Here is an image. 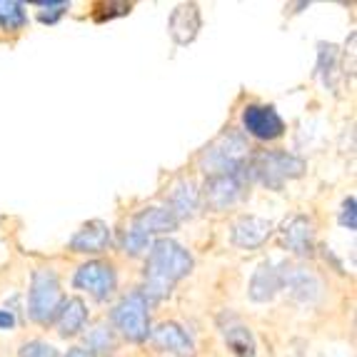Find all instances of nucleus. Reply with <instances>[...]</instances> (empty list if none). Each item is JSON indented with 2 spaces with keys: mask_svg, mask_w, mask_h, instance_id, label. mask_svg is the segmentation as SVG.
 I'll list each match as a JSON object with an SVG mask.
<instances>
[{
  "mask_svg": "<svg viewBox=\"0 0 357 357\" xmlns=\"http://www.w3.org/2000/svg\"><path fill=\"white\" fill-rule=\"evenodd\" d=\"M192 270V255L175 240H158L150 245L148 262H145V287L143 298L148 303H158L170 295L173 285L183 280Z\"/></svg>",
  "mask_w": 357,
  "mask_h": 357,
  "instance_id": "f257e3e1",
  "label": "nucleus"
},
{
  "mask_svg": "<svg viewBox=\"0 0 357 357\" xmlns=\"http://www.w3.org/2000/svg\"><path fill=\"white\" fill-rule=\"evenodd\" d=\"M305 160L298 155L285 153V150H262V153L250 155L248 160V175L250 180L270 185V188H282L285 180H295L305 173Z\"/></svg>",
  "mask_w": 357,
  "mask_h": 357,
  "instance_id": "f03ea898",
  "label": "nucleus"
},
{
  "mask_svg": "<svg viewBox=\"0 0 357 357\" xmlns=\"http://www.w3.org/2000/svg\"><path fill=\"white\" fill-rule=\"evenodd\" d=\"M60 305H63V290L60 280L53 270H36L30 278V295H28V315L38 325H48L55 320Z\"/></svg>",
  "mask_w": 357,
  "mask_h": 357,
  "instance_id": "7ed1b4c3",
  "label": "nucleus"
},
{
  "mask_svg": "<svg viewBox=\"0 0 357 357\" xmlns=\"http://www.w3.org/2000/svg\"><path fill=\"white\" fill-rule=\"evenodd\" d=\"M248 160H250V148L240 132H225L203 153V165L210 170V175L238 173Z\"/></svg>",
  "mask_w": 357,
  "mask_h": 357,
  "instance_id": "20e7f679",
  "label": "nucleus"
},
{
  "mask_svg": "<svg viewBox=\"0 0 357 357\" xmlns=\"http://www.w3.org/2000/svg\"><path fill=\"white\" fill-rule=\"evenodd\" d=\"M150 303L143 298V292H132L128 298H123L113 307V320L115 330L130 342H145L150 337Z\"/></svg>",
  "mask_w": 357,
  "mask_h": 357,
  "instance_id": "39448f33",
  "label": "nucleus"
},
{
  "mask_svg": "<svg viewBox=\"0 0 357 357\" xmlns=\"http://www.w3.org/2000/svg\"><path fill=\"white\" fill-rule=\"evenodd\" d=\"M250 175H248V162L240 167L238 173H225V175H210L203 185V203L210 210L220 213V210L230 208L243 197L245 185H248Z\"/></svg>",
  "mask_w": 357,
  "mask_h": 357,
  "instance_id": "423d86ee",
  "label": "nucleus"
},
{
  "mask_svg": "<svg viewBox=\"0 0 357 357\" xmlns=\"http://www.w3.org/2000/svg\"><path fill=\"white\" fill-rule=\"evenodd\" d=\"M73 285L77 290H85L88 295H93L96 300H107L115 292V287H118V278H115V270L110 262L90 260L77 268Z\"/></svg>",
  "mask_w": 357,
  "mask_h": 357,
  "instance_id": "0eeeda50",
  "label": "nucleus"
},
{
  "mask_svg": "<svg viewBox=\"0 0 357 357\" xmlns=\"http://www.w3.org/2000/svg\"><path fill=\"white\" fill-rule=\"evenodd\" d=\"M243 126L257 140H278L285 132V120L273 105H248L243 110Z\"/></svg>",
  "mask_w": 357,
  "mask_h": 357,
  "instance_id": "6e6552de",
  "label": "nucleus"
},
{
  "mask_svg": "<svg viewBox=\"0 0 357 357\" xmlns=\"http://www.w3.org/2000/svg\"><path fill=\"white\" fill-rule=\"evenodd\" d=\"M287 270H290V265H285V262H262L250 280V298L255 303L273 300L278 290L285 287Z\"/></svg>",
  "mask_w": 357,
  "mask_h": 357,
  "instance_id": "1a4fd4ad",
  "label": "nucleus"
},
{
  "mask_svg": "<svg viewBox=\"0 0 357 357\" xmlns=\"http://www.w3.org/2000/svg\"><path fill=\"white\" fill-rule=\"evenodd\" d=\"M150 337L162 352L175 357H195V345L190 335L180 328L178 322H162L155 330H150Z\"/></svg>",
  "mask_w": 357,
  "mask_h": 357,
  "instance_id": "9d476101",
  "label": "nucleus"
},
{
  "mask_svg": "<svg viewBox=\"0 0 357 357\" xmlns=\"http://www.w3.org/2000/svg\"><path fill=\"white\" fill-rule=\"evenodd\" d=\"M107 245H110V227H107V222L90 220L70 238L68 250L80 252V255H98V252L107 250Z\"/></svg>",
  "mask_w": 357,
  "mask_h": 357,
  "instance_id": "9b49d317",
  "label": "nucleus"
},
{
  "mask_svg": "<svg viewBox=\"0 0 357 357\" xmlns=\"http://www.w3.org/2000/svg\"><path fill=\"white\" fill-rule=\"evenodd\" d=\"M282 245L300 257L312 255V248H315V227H312V220L305 218V215L290 218L282 225Z\"/></svg>",
  "mask_w": 357,
  "mask_h": 357,
  "instance_id": "f8f14e48",
  "label": "nucleus"
},
{
  "mask_svg": "<svg viewBox=\"0 0 357 357\" xmlns=\"http://www.w3.org/2000/svg\"><path fill=\"white\" fill-rule=\"evenodd\" d=\"M200 8L195 3H183L173 10L170 20H167V30H170V38H173L178 45H188L197 38L200 33Z\"/></svg>",
  "mask_w": 357,
  "mask_h": 357,
  "instance_id": "ddd939ff",
  "label": "nucleus"
},
{
  "mask_svg": "<svg viewBox=\"0 0 357 357\" xmlns=\"http://www.w3.org/2000/svg\"><path fill=\"white\" fill-rule=\"evenodd\" d=\"M270 235H273V222L255 218V215H245L232 225V243L238 248H245V250L265 245Z\"/></svg>",
  "mask_w": 357,
  "mask_h": 357,
  "instance_id": "4468645a",
  "label": "nucleus"
},
{
  "mask_svg": "<svg viewBox=\"0 0 357 357\" xmlns=\"http://www.w3.org/2000/svg\"><path fill=\"white\" fill-rule=\"evenodd\" d=\"M180 220L173 215L170 208H145L132 218V230L143 235H162V232L178 230Z\"/></svg>",
  "mask_w": 357,
  "mask_h": 357,
  "instance_id": "2eb2a0df",
  "label": "nucleus"
},
{
  "mask_svg": "<svg viewBox=\"0 0 357 357\" xmlns=\"http://www.w3.org/2000/svg\"><path fill=\"white\" fill-rule=\"evenodd\" d=\"M55 322H58V333L63 335V337H73V335H77L85 328V322H88V307H85V303L80 298L63 300L58 315H55Z\"/></svg>",
  "mask_w": 357,
  "mask_h": 357,
  "instance_id": "dca6fc26",
  "label": "nucleus"
},
{
  "mask_svg": "<svg viewBox=\"0 0 357 357\" xmlns=\"http://www.w3.org/2000/svg\"><path fill=\"white\" fill-rule=\"evenodd\" d=\"M197 205H200V195H197L195 185L188 180V183H178V188L170 195V205L167 208L173 210L178 220H183V218H192L195 215Z\"/></svg>",
  "mask_w": 357,
  "mask_h": 357,
  "instance_id": "f3484780",
  "label": "nucleus"
},
{
  "mask_svg": "<svg viewBox=\"0 0 357 357\" xmlns=\"http://www.w3.org/2000/svg\"><path fill=\"white\" fill-rule=\"evenodd\" d=\"M225 335V342L238 357H255V337L245 325H230V328L222 330Z\"/></svg>",
  "mask_w": 357,
  "mask_h": 357,
  "instance_id": "a211bd4d",
  "label": "nucleus"
},
{
  "mask_svg": "<svg viewBox=\"0 0 357 357\" xmlns=\"http://www.w3.org/2000/svg\"><path fill=\"white\" fill-rule=\"evenodd\" d=\"M25 23H28V15H25L20 3H15V0H0V28L15 33Z\"/></svg>",
  "mask_w": 357,
  "mask_h": 357,
  "instance_id": "6ab92c4d",
  "label": "nucleus"
},
{
  "mask_svg": "<svg viewBox=\"0 0 357 357\" xmlns=\"http://www.w3.org/2000/svg\"><path fill=\"white\" fill-rule=\"evenodd\" d=\"M335 68H337V48H335L333 43H320V60H317V70L322 73L325 77V83L333 85V75H335Z\"/></svg>",
  "mask_w": 357,
  "mask_h": 357,
  "instance_id": "aec40b11",
  "label": "nucleus"
},
{
  "mask_svg": "<svg viewBox=\"0 0 357 357\" xmlns=\"http://www.w3.org/2000/svg\"><path fill=\"white\" fill-rule=\"evenodd\" d=\"M123 250H126L128 255H132V257L143 255L145 250H150V238L130 227V230H126V235H123Z\"/></svg>",
  "mask_w": 357,
  "mask_h": 357,
  "instance_id": "412c9836",
  "label": "nucleus"
},
{
  "mask_svg": "<svg viewBox=\"0 0 357 357\" xmlns=\"http://www.w3.org/2000/svg\"><path fill=\"white\" fill-rule=\"evenodd\" d=\"M38 8H40L38 18H40L43 23H55V20L68 10V3H38Z\"/></svg>",
  "mask_w": 357,
  "mask_h": 357,
  "instance_id": "4be33fe9",
  "label": "nucleus"
},
{
  "mask_svg": "<svg viewBox=\"0 0 357 357\" xmlns=\"http://www.w3.org/2000/svg\"><path fill=\"white\" fill-rule=\"evenodd\" d=\"M20 357H58V352L53 345H45V342H28L20 350Z\"/></svg>",
  "mask_w": 357,
  "mask_h": 357,
  "instance_id": "5701e85b",
  "label": "nucleus"
},
{
  "mask_svg": "<svg viewBox=\"0 0 357 357\" xmlns=\"http://www.w3.org/2000/svg\"><path fill=\"white\" fill-rule=\"evenodd\" d=\"M340 222L347 227V230H355L357 227V215H355V197H347L342 203V213H340Z\"/></svg>",
  "mask_w": 357,
  "mask_h": 357,
  "instance_id": "b1692460",
  "label": "nucleus"
},
{
  "mask_svg": "<svg viewBox=\"0 0 357 357\" xmlns=\"http://www.w3.org/2000/svg\"><path fill=\"white\" fill-rule=\"evenodd\" d=\"M13 325H15V317L10 310H0V330H10Z\"/></svg>",
  "mask_w": 357,
  "mask_h": 357,
  "instance_id": "393cba45",
  "label": "nucleus"
},
{
  "mask_svg": "<svg viewBox=\"0 0 357 357\" xmlns=\"http://www.w3.org/2000/svg\"><path fill=\"white\" fill-rule=\"evenodd\" d=\"M66 357H96V352L85 350V347H73V350H68Z\"/></svg>",
  "mask_w": 357,
  "mask_h": 357,
  "instance_id": "a878e982",
  "label": "nucleus"
}]
</instances>
